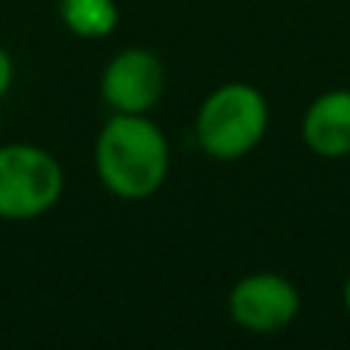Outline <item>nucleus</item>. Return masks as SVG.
<instances>
[{"label": "nucleus", "instance_id": "nucleus-1", "mask_svg": "<svg viewBox=\"0 0 350 350\" xmlns=\"http://www.w3.org/2000/svg\"><path fill=\"white\" fill-rule=\"evenodd\" d=\"M96 175L120 200H148L170 178V142L148 114H111L96 139Z\"/></svg>", "mask_w": 350, "mask_h": 350}, {"label": "nucleus", "instance_id": "nucleus-2", "mask_svg": "<svg viewBox=\"0 0 350 350\" xmlns=\"http://www.w3.org/2000/svg\"><path fill=\"white\" fill-rule=\"evenodd\" d=\"M271 108L261 90L243 80L221 83L203 98L193 120L200 151L218 163H237L265 142Z\"/></svg>", "mask_w": 350, "mask_h": 350}, {"label": "nucleus", "instance_id": "nucleus-3", "mask_svg": "<svg viewBox=\"0 0 350 350\" xmlns=\"http://www.w3.org/2000/svg\"><path fill=\"white\" fill-rule=\"evenodd\" d=\"M62 163L40 145L10 142L0 145V218L31 221L62 200Z\"/></svg>", "mask_w": 350, "mask_h": 350}, {"label": "nucleus", "instance_id": "nucleus-4", "mask_svg": "<svg viewBox=\"0 0 350 350\" xmlns=\"http://www.w3.org/2000/svg\"><path fill=\"white\" fill-rule=\"evenodd\" d=\"M228 314L243 332L252 335L283 332L301 314V292L283 273L255 271L230 286Z\"/></svg>", "mask_w": 350, "mask_h": 350}, {"label": "nucleus", "instance_id": "nucleus-5", "mask_svg": "<svg viewBox=\"0 0 350 350\" xmlns=\"http://www.w3.org/2000/svg\"><path fill=\"white\" fill-rule=\"evenodd\" d=\"M98 92L111 114H151L166 92V65L154 49L126 46L108 59Z\"/></svg>", "mask_w": 350, "mask_h": 350}, {"label": "nucleus", "instance_id": "nucleus-6", "mask_svg": "<svg viewBox=\"0 0 350 350\" xmlns=\"http://www.w3.org/2000/svg\"><path fill=\"white\" fill-rule=\"evenodd\" d=\"M301 139L323 160L350 157V90H326L308 105Z\"/></svg>", "mask_w": 350, "mask_h": 350}, {"label": "nucleus", "instance_id": "nucleus-7", "mask_svg": "<svg viewBox=\"0 0 350 350\" xmlns=\"http://www.w3.org/2000/svg\"><path fill=\"white\" fill-rule=\"evenodd\" d=\"M59 18L80 40H102L114 34L120 10L114 0H59Z\"/></svg>", "mask_w": 350, "mask_h": 350}, {"label": "nucleus", "instance_id": "nucleus-8", "mask_svg": "<svg viewBox=\"0 0 350 350\" xmlns=\"http://www.w3.org/2000/svg\"><path fill=\"white\" fill-rule=\"evenodd\" d=\"M12 80H16V65H12V55L0 46V98L12 90Z\"/></svg>", "mask_w": 350, "mask_h": 350}, {"label": "nucleus", "instance_id": "nucleus-9", "mask_svg": "<svg viewBox=\"0 0 350 350\" xmlns=\"http://www.w3.org/2000/svg\"><path fill=\"white\" fill-rule=\"evenodd\" d=\"M341 298H345V310L350 314V273H347V280H345V292H341Z\"/></svg>", "mask_w": 350, "mask_h": 350}]
</instances>
